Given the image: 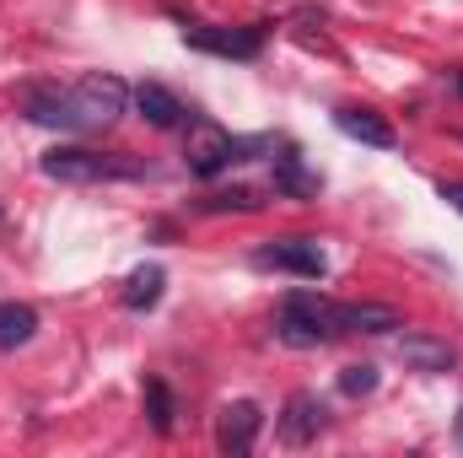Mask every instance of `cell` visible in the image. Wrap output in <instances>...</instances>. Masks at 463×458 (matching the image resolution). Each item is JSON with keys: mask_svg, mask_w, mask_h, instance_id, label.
Segmentation results:
<instances>
[{"mask_svg": "<svg viewBox=\"0 0 463 458\" xmlns=\"http://www.w3.org/2000/svg\"><path fill=\"white\" fill-rule=\"evenodd\" d=\"M43 178L54 184H129L151 178V167L129 151H87V146H54L43 157Z\"/></svg>", "mask_w": 463, "mask_h": 458, "instance_id": "6da1fadb", "label": "cell"}, {"mask_svg": "<svg viewBox=\"0 0 463 458\" xmlns=\"http://www.w3.org/2000/svg\"><path fill=\"white\" fill-rule=\"evenodd\" d=\"M280 345L291 350H318V345L345 335V302H329L318 291H291L280 302V324H275Z\"/></svg>", "mask_w": 463, "mask_h": 458, "instance_id": "7a4b0ae2", "label": "cell"}, {"mask_svg": "<svg viewBox=\"0 0 463 458\" xmlns=\"http://www.w3.org/2000/svg\"><path fill=\"white\" fill-rule=\"evenodd\" d=\"M71 109H76V124H81V135H92V129H109L124 119L129 109V87L109 76V71H92V76H81L76 87H71Z\"/></svg>", "mask_w": 463, "mask_h": 458, "instance_id": "3957f363", "label": "cell"}, {"mask_svg": "<svg viewBox=\"0 0 463 458\" xmlns=\"http://www.w3.org/2000/svg\"><path fill=\"white\" fill-rule=\"evenodd\" d=\"M173 16H184V11L173 5ZM184 43H189V49H205V54H222V60H259V54H264V22L216 27V22L184 16Z\"/></svg>", "mask_w": 463, "mask_h": 458, "instance_id": "277c9868", "label": "cell"}, {"mask_svg": "<svg viewBox=\"0 0 463 458\" xmlns=\"http://www.w3.org/2000/svg\"><path fill=\"white\" fill-rule=\"evenodd\" d=\"M184 162H189V173H194V178H216V173H227L232 162H237V135H232V129H222L216 119L189 114Z\"/></svg>", "mask_w": 463, "mask_h": 458, "instance_id": "5b68a950", "label": "cell"}, {"mask_svg": "<svg viewBox=\"0 0 463 458\" xmlns=\"http://www.w3.org/2000/svg\"><path fill=\"white\" fill-rule=\"evenodd\" d=\"M253 270H280V275H302V281H324L329 259L318 248V237H269L253 248Z\"/></svg>", "mask_w": 463, "mask_h": 458, "instance_id": "8992f818", "label": "cell"}, {"mask_svg": "<svg viewBox=\"0 0 463 458\" xmlns=\"http://www.w3.org/2000/svg\"><path fill=\"white\" fill-rule=\"evenodd\" d=\"M329 426V405L313 394V388H297L291 399H286V410H280V421H275V432H280V443H291V448H307L318 432Z\"/></svg>", "mask_w": 463, "mask_h": 458, "instance_id": "52a82bcc", "label": "cell"}, {"mask_svg": "<svg viewBox=\"0 0 463 458\" xmlns=\"http://www.w3.org/2000/svg\"><path fill=\"white\" fill-rule=\"evenodd\" d=\"M22 114L43 129H65V135H81L76 109H71V87H54V81H33L22 87Z\"/></svg>", "mask_w": 463, "mask_h": 458, "instance_id": "ba28073f", "label": "cell"}, {"mask_svg": "<svg viewBox=\"0 0 463 458\" xmlns=\"http://www.w3.org/2000/svg\"><path fill=\"white\" fill-rule=\"evenodd\" d=\"M259 426H264V410H259L253 399H232V405H222V415H216V448L232 453V458L253 453Z\"/></svg>", "mask_w": 463, "mask_h": 458, "instance_id": "9c48e42d", "label": "cell"}, {"mask_svg": "<svg viewBox=\"0 0 463 458\" xmlns=\"http://www.w3.org/2000/svg\"><path fill=\"white\" fill-rule=\"evenodd\" d=\"M393 356L415 372H453L458 367V350L437 335H393Z\"/></svg>", "mask_w": 463, "mask_h": 458, "instance_id": "30bf717a", "label": "cell"}, {"mask_svg": "<svg viewBox=\"0 0 463 458\" xmlns=\"http://www.w3.org/2000/svg\"><path fill=\"white\" fill-rule=\"evenodd\" d=\"M335 129L361 140V146H372V151H393L399 146V129L383 114H372V109H335Z\"/></svg>", "mask_w": 463, "mask_h": 458, "instance_id": "8fae6325", "label": "cell"}, {"mask_svg": "<svg viewBox=\"0 0 463 458\" xmlns=\"http://www.w3.org/2000/svg\"><path fill=\"white\" fill-rule=\"evenodd\" d=\"M129 103L140 109V119H146V124H156V129H178V124L189 119V109H184V103H178L162 81H140V87L129 92Z\"/></svg>", "mask_w": 463, "mask_h": 458, "instance_id": "7c38bea8", "label": "cell"}, {"mask_svg": "<svg viewBox=\"0 0 463 458\" xmlns=\"http://www.w3.org/2000/svg\"><path fill=\"white\" fill-rule=\"evenodd\" d=\"M318 189H324V178L286 146L275 157V195H286V200H318Z\"/></svg>", "mask_w": 463, "mask_h": 458, "instance_id": "4fadbf2b", "label": "cell"}, {"mask_svg": "<svg viewBox=\"0 0 463 458\" xmlns=\"http://www.w3.org/2000/svg\"><path fill=\"white\" fill-rule=\"evenodd\" d=\"M162 291H167V270H162V264H140V270H129L118 302H124L129 313H151V308L162 302Z\"/></svg>", "mask_w": 463, "mask_h": 458, "instance_id": "5bb4252c", "label": "cell"}, {"mask_svg": "<svg viewBox=\"0 0 463 458\" xmlns=\"http://www.w3.org/2000/svg\"><path fill=\"white\" fill-rule=\"evenodd\" d=\"M404 319L388 302H345V335H399Z\"/></svg>", "mask_w": 463, "mask_h": 458, "instance_id": "9a60e30c", "label": "cell"}, {"mask_svg": "<svg viewBox=\"0 0 463 458\" xmlns=\"http://www.w3.org/2000/svg\"><path fill=\"white\" fill-rule=\"evenodd\" d=\"M38 335V313L27 302H0V350H22Z\"/></svg>", "mask_w": 463, "mask_h": 458, "instance_id": "2e32d148", "label": "cell"}, {"mask_svg": "<svg viewBox=\"0 0 463 458\" xmlns=\"http://www.w3.org/2000/svg\"><path fill=\"white\" fill-rule=\"evenodd\" d=\"M146 415H151V432L156 437H173V421H178V399H173V388L162 383V377H146Z\"/></svg>", "mask_w": 463, "mask_h": 458, "instance_id": "e0dca14e", "label": "cell"}, {"mask_svg": "<svg viewBox=\"0 0 463 458\" xmlns=\"http://www.w3.org/2000/svg\"><path fill=\"white\" fill-rule=\"evenodd\" d=\"M259 205H264V195L248 189V184H232V189H216V195L200 200V211H211V216H222V211H259Z\"/></svg>", "mask_w": 463, "mask_h": 458, "instance_id": "ac0fdd59", "label": "cell"}, {"mask_svg": "<svg viewBox=\"0 0 463 458\" xmlns=\"http://www.w3.org/2000/svg\"><path fill=\"white\" fill-rule=\"evenodd\" d=\"M377 367L372 361H350V367H340V377H335V388L345 394V399H372L377 394Z\"/></svg>", "mask_w": 463, "mask_h": 458, "instance_id": "d6986e66", "label": "cell"}, {"mask_svg": "<svg viewBox=\"0 0 463 458\" xmlns=\"http://www.w3.org/2000/svg\"><path fill=\"white\" fill-rule=\"evenodd\" d=\"M437 195H442V200L463 216V178H442V184H437Z\"/></svg>", "mask_w": 463, "mask_h": 458, "instance_id": "ffe728a7", "label": "cell"}, {"mask_svg": "<svg viewBox=\"0 0 463 458\" xmlns=\"http://www.w3.org/2000/svg\"><path fill=\"white\" fill-rule=\"evenodd\" d=\"M448 81H453V87L463 92V65H458V71H448Z\"/></svg>", "mask_w": 463, "mask_h": 458, "instance_id": "44dd1931", "label": "cell"}, {"mask_svg": "<svg viewBox=\"0 0 463 458\" xmlns=\"http://www.w3.org/2000/svg\"><path fill=\"white\" fill-rule=\"evenodd\" d=\"M0 232H5V211H0Z\"/></svg>", "mask_w": 463, "mask_h": 458, "instance_id": "7402d4cb", "label": "cell"}]
</instances>
